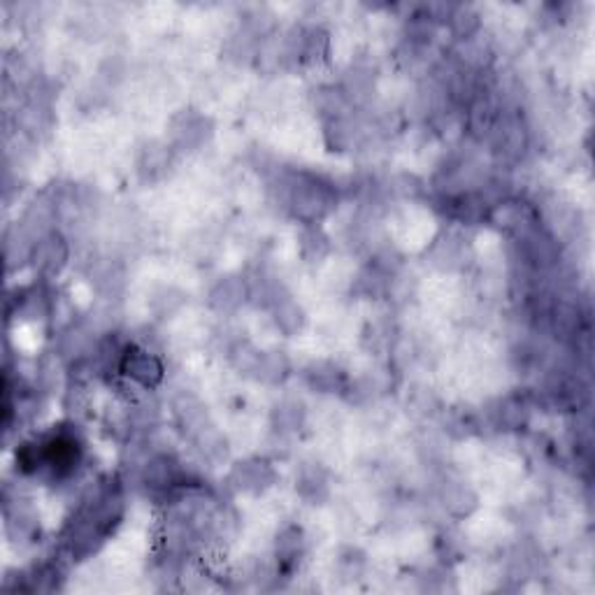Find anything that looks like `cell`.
Wrapping results in <instances>:
<instances>
[{"label":"cell","instance_id":"obj_11","mask_svg":"<svg viewBox=\"0 0 595 595\" xmlns=\"http://www.w3.org/2000/svg\"><path fill=\"white\" fill-rule=\"evenodd\" d=\"M302 551H305V535L301 528H284L277 538V573H291L301 561Z\"/></svg>","mask_w":595,"mask_h":595},{"label":"cell","instance_id":"obj_2","mask_svg":"<svg viewBox=\"0 0 595 595\" xmlns=\"http://www.w3.org/2000/svg\"><path fill=\"white\" fill-rule=\"evenodd\" d=\"M119 372L145 391L161 387L163 377H166L163 361L158 359L157 353H151L145 347H138V344H128L122 363H119Z\"/></svg>","mask_w":595,"mask_h":595},{"label":"cell","instance_id":"obj_24","mask_svg":"<svg viewBox=\"0 0 595 595\" xmlns=\"http://www.w3.org/2000/svg\"><path fill=\"white\" fill-rule=\"evenodd\" d=\"M301 249L305 259L310 260L321 259V256H326V251H328V237L321 233V228L310 225V228H305V233H302Z\"/></svg>","mask_w":595,"mask_h":595},{"label":"cell","instance_id":"obj_27","mask_svg":"<svg viewBox=\"0 0 595 595\" xmlns=\"http://www.w3.org/2000/svg\"><path fill=\"white\" fill-rule=\"evenodd\" d=\"M168 151L161 149V147H151V149L145 151V158H142V170H149L151 174L154 173H163V168H168Z\"/></svg>","mask_w":595,"mask_h":595},{"label":"cell","instance_id":"obj_26","mask_svg":"<svg viewBox=\"0 0 595 595\" xmlns=\"http://www.w3.org/2000/svg\"><path fill=\"white\" fill-rule=\"evenodd\" d=\"M474 428H477V423H474V419L468 412H454L449 416V423H446V430L451 435H456V438H468Z\"/></svg>","mask_w":595,"mask_h":595},{"label":"cell","instance_id":"obj_18","mask_svg":"<svg viewBox=\"0 0 595 595\" xmlns=\"http://www.w3.org/2000/svg\"><path fill=\"white\" fill-rule=\"evenodd\" d=\"M528 414H531V407L519 395L500 400V404H497V423L507 430H519V428L526 426Z\"/></svg>","mask_w":595,"mask_h":595},{"label":"cell","instance_id":"obj_16","mask_svg":"<svg viewBox=\"0 0 595 595\" xmlns=\"http://www.w3.org/2000/svg\"><path fill=\"white\" fill-rule=\"evenodd\" d=\"M270 310L277 328L286 333V336H295L302 328V324H305V312H302V307L291 295L284 293L279 301H275Z\"/></svg>","mask_w":595,"mask_h":595},{"label":"cell","instance_id":"obj_14","mask_svg":"<svg viewBox=\"0 0 595 595\" xmlns=\"http://www.w3.org/2000/svg\"><path fill=\"white\" fill-rule=\"evenodd\" d=\"M477 493L463 481H449L442 489V505L449 514L454 516H470L477 509Z\"/></svg>","mask_w":595,"mask_h":595},{"label":"cell","instance_id":"obj_5","mask_svg":"<svg viewBox=\"0 0 595 595\" xmlns=\"http://www.w3.org/2000/svg\"><path fill=\"white\" fill-rule=\"evenodd\" d=\"M209 135H212V122L208 116L189 110L173 119V142L180 149H198L208 142Z\"/></svg>","mask_w":595,"mask_h":595},{"label":"cell","instance_id":"obj_21","mask_svg":"<svg viewBox=\"0 0 595 595\" xmlns=\"http://www.w3.org/2000/svg\"><path fill=\"white\" fill-rule=\"evenodd\" d=\"M330 52V38L324 29H307L302 35V64L324 61Z\"/></svg>","mask_w":595,"mask_h":595},{"label":"cell","instance_id":"obj_20","mask_svg":"<svg viewBox=\"0 0 595 595\" xmlns=\"http://www.w3.org/2000/svg\"><path fill=\"white\" fill-rule=\"evenodd\" d=\"M305 421V407L301 400H282L272 412V423L279 433H293Z\"/></svg>","mask_w":595,"mask_h":595},{"label":"cell","instance_id":"obj_23","mask_svg":"<svg viewBox=\"0 0 595 595\" xmlns=\"http://www.w3.org/2000/svg\"><path fill=\"white\" fill-rule=\"evenodd\" d=\"M326 140H328V145L337 151L352 147L353 140H356V128H353L352 119L344 116V119L326 122Z\"/></svg>","mask_w":595,"mask_h":595},{"label":"cell","instance_id":"obj_12","mask_svg":"<svg viewBox=\"0 0 595 595\" xmlns=\"http://www.w3.org/2000/svg\"><path fill=\"white\" fill-rule=\"evenodd\" d=\"M307 384L319 391V394H336V391H344V372L333 363H326V361H319V363H312L307 368L305 372Z\"/></svg>","mask_w":595,"mask_h":595},{"label":"cell","instance_id":"obj_13","mask_svg":"<svg viewBox=\"0 0 595 595\" xmlns=\"http://www.w3.org/2000/svg\"><path fill=\"white\" fill-rule=\"evenodd\" d=\"M193 445L198 446V451L202 454V458L209 463H214V465H219V463H224L225 458H228V439H225V435L221 433L219 428L214 426V423H209V426H205L200 430V433H196L191 438Z\"/></svg>","mask_w":595,"mask_h":595},{"label":"cell","instance_id":"obj_8","mask_svg":"<svg viewBox=\"0 0 595 595\" xmlns=\"http://www.w3.org/2000/svg\"><path fill=\"white\" fill-rule=\"evenodd\" d=\"M497 122H500V110L497 105L493 103V98L480 93L472 103L468 105V112H465V128L474 138H489L496 131Z\"/></svg>","mask_w":595,"mask_h":595},{"label":"cell","instance_id":"obj_6","mask_svg":"<svg viewBox=\"0 0 595 595\" xmlns=\"http://www.w3.org/2000/svg\"><path fill=\"white\" fill-rule=\"evenodd\" d=\"M275 481V470L266 461L237 463L231 472V484L242 493H263Z\"/></svg>","mask_w":595,"mask_h":595},{"label":"cell","instance_id":"obj_19","mask_svg":"<svg viewBox=\"0 0 595 595\" xmlns=\"http://www.w3.org/2000/svg\"><path fill=\"white\" fill-rule=\"evenodd\" d=\"M446 21H449L451 30H454V35H456L458 40H470V38H474V35L480 33V14L472 10L470 5H454L449 12V17H446Z\"/></svg>","mask_w":595,"mask_h":595},{"label":"cell","instance_id":"obj_4","mask_svg":"<svg viewBox=\"0 0 595 595\" xmlns=\"http://www.w3.org/2000/svg\"><path fill=\"white\" fill-rule=\"evenodd\" d=\"M491 138L496 140L497 154L509 163L521 161L523 154L528 151V145H531L526 126H523L519 116H505V119H500Z\"/></svg>","mask_w":595,"mask_h":595},{"label":"cell","instance_id":"obj_15","mask_svg":"<svg viewBox=\"0 0 595 595\" xmlns=\"http://www.w3.org/2000/svg\"><path fill=\"white\" fill-rule=\"evenodd\" d=\"M349 107H352V103H349V98L344 96L342 89L321 87L314 91V110L324 116L326 122H333V119H344V116H349L347 115Z\"/></svg>","mask_w":595,"mask_h":595},{"label":"cell","instance_id":"obj_25","mask_svg":"<svg viewBox=\"0 0 595 595\" xmlns=\"http://www.w3.org/2000/svg\"><path fill=\"white\" fill-rule=\"evenodd\" d=\"M410 407L416 416H430L438 410V398L430 388H416L410 395Z\"/></svg>","mask_w":595,"mask_h":595},{"label":"cell","instance_id":"obj_10","mask_svg":"<svg viewBox=\"0 0 595 595\" xmlns=\"http://www.w3.org/2000/svg\"><path fill=\"white\" fill-rule=\"evenodd\" d=\"M295 491L312 505L326 500L328 497V474H326V470L319 463H305L298 477H295Z\"/></svg>","mask_w":595,"mask_h":595},{"label":"cell","instance_id":"obj_1","mask_svg":"<svg viewBox=\"0 0 595 595\" xmlns=\"http://www.w3.org/2000/svg\"><path fill=\"white\" fill-rule=\"evenodd\" d=\"M286 205H289L295 219L312 225L324 219L326 214L330 212V208L336 205V191L328 184H324V182L307 177V180H298L289 184Z\"/></svg>","mask_w":595,"mask_h":595},{"label":"cell","instance_id":"obj_9","mask_svg":"<svg viewBox=\"0 0 595 595\" xmlns=\"http://www.w3.org/2000/svg\"><path fill=\"white\" fill-rule=\"evenodd\" d=\"M249 286L242 277H224L217 282V286L209 293V305L217 310V312H235L237 307L247 301Z\"/></svg>","mask_w":595,"mask_h":595},{"label":"cell","instance_id":"obj_7","mask_svg":"<svg viewBox=\"0 0 595 595\" xmlns=\"http://www.w3.org/2000/svg\"><path fill=\"white\" fill-rule=\"evenodd\" d=\"M173 414L177 426L186 433V438H193L196 433H200L202 428L212 423L208 407L200 403V398L193 394H186V391L173 400Z\"/></svg>","mask_w":595,"mask_h":595},{"label":"cell","instance_id":"obj_17","mask_svg":"<svg viewBox=\"0 0 595 595\" xmlns=\"http://www.w3.org/2000/svg\"><path fill=\"white\" fill-rule=\"evenodd\" d=\"M291 372V363L284 352H266L260 356L259 370H256V379L263 384L277 387V384L286 382V377Z\"/></svg>","mask_w":595,"mask_h":595},{"label":"cell","instance_id":"obj_3","mask_svg":"<svg viewBox=\"0 0 595 595\" xmlns=\"http://www.w3.org/2000/svg\"><path fill=\"white\" fill-rule=\"evenodd\" d=\"M68 259L70 247L68 242H65V237L58 231L47 233L45 237H40V240L35 242L33 256H30L35 270L40 272L42 277L58 275V272L64 270L65 263H68Z\"/></svg>","mask_w":595,"mask_h":595},{"label":"cell","instance_id":"obj_22","mask_svg":"<svg viewBox=\"0 0 595 595\" xmlns=\"http://www.w3.org/2000/svg\"><path fill=\"white\" fill-rule=\"evenodd\" d=\"M260 356H263V352H259L251 342H237L235 347L231 349V363H233V368L240 372V375L256 377Z\"/></svg>","mask_w":595,"mask_h":595}]
</instances>
